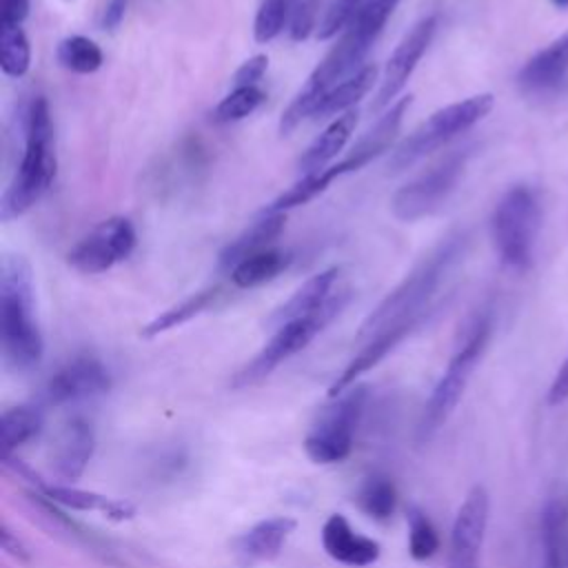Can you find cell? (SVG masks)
<instances>
[{"label": "cell", "instance_id": "1", "mask_svg": "<svg viewBox=\"0 0 568 568\" xmlns=\"http://www.w3.org/2000/svg\"><path fill=\"white\" fill-rule=\"evenodd\" d=\"M466 246L464 233L442 237L406 275L404 280L366 315L357 331V339H371L377 333L402 326L419 324L428 313L430 300L446 273L462 257Z\"/></svg>", "mask_w": 568, "mask_h": 568}, {"label": "cell", "instance_id": "2", "mask_svg": "<svg viewBox=\"0 0 568 568\" xmlns=\"http://www.w3.org/2000/svg\"><path fill=\"white\" fill-rule=\"evenodd\" d=\"M33 293L31 264L22 255H7L0 268V331L4 359L18 371L33 368L44 351Z\"/></svg>", "mask_w": 568, "mask_h": 568}, {"label": "cell", "instance_id": "3", "mask_svg": "<svg viewBox=\"0 0 568 568\" xmlns=\"http://www.w3.org/2000/svg\"><path fill=\"white\" fill-rule=\"evenodd\" d=\"M55 169L58 162L49 104L42 95H36L27 109L22 162L2 195L0 217L9 222L27 213L49 191L55 178Z\"/></svg>", "mask_w": 568, "mask_h": 568}, {"label": "cell", "instance_id": "4", "mask_svg": "<svg viewBox=\"0 0 568 568\" xmlns=\"http://www.w3.org/2000/svg\"><path fill=\"white\" fill-rule=\"evenodd\" d=\"M493 106H495L493 93H479V95H470L466 100L453 102L444 109H437L406 140L397 144V149L388 158V171L399 173L413 166L417 160L448 144L459 133L473 129L479 120H484L493 111Z\"/></svg>", "mask_w": 568, "mask_h": 568}, {"label": "cell", "instance_id": "5", "mask_svg": "<svg viewBox=\"0 0 568 568\" xmlns=\"http://www.w3.org/2000/svg\"><path fill=\"white\" fill-rule=\"evenodd\" d=\"M539 220L537 193L530 186H510L499 197L490 217V231L504 266L526 271L532 264Z\"/></svg>", "mask_w": 568, "mask_h": 568}, {"label": "cell", "instance_id": "6", "mask_svg": "<svg viewBox=\"0 0 568 568\" xmlns=\"http://www.w3.org/2000/svg\"><path fill=\"white\" fill-rule=\"evenodd\" d=\"M488 339H490V320L479 317L473 324V328L468 331L464 344L450 357L444 375L435 384V388L424 406V413L419 419V437L422 439H430L453 415L477 362L481 359V355L488 346Z\"/></svg>", "mask_w": 568, "mask_h": 568}, {"label": "cell", "instance_id": "7", "mask_svg": "<svg viewBox=\"0 0 568 568\" xmlns=\"http://www.w3.org/2000/svg\"><path fill=\"white\" fill-rule=\"evenodd\" d=\"M348 302V291H339L337 295H331L328 302L315 311L313 315L286 322L275 328L273 337L264 344V348L235 375L233 384L235 386H248L260 379H264L268 373H273L282 362L306 348L317 333L324 331L333 322L335 315L344 308Z\"/></svg>", "mask_w": 568, "mask_h": 568}, {"label": "cell", "instance_id": "8", "mask_svg": "<svg viewBox=\"0 0 568 568\" xmlns=\"http://www.w3.org/2000/svg\"><path fill=\"white\" fill-rule=\"evenodd\" d=\"M366 397V388L353 384L344 393L335 395V402L322 410L304 439V450L315 464H337L348 457Z\"/></svg>", "mask_w": 568, "mask_h": 568}, {"label": "cell", "instance_id": "9", "mask_svg": "<svg viewBox=\"0 0 568 568\" xmlns=\"http://www.w3.org/2000/svg\"><path fill=\"white\" fill-rule=\"evenodd\" d=\"M468 160V149H457L424 169L410 182L399 186L390 200V211L399 222H417L435 213L448 195L455 191L464 166Z\"/></svg>", "mask_w": 568, "mask_h": 568}, {"label": "cell", "instance_id": "10", "mask_svg": "<svg viewBox=\"0 0 568 568\" xmlns=\"http://www.w3.org/2000/svg\"><path fill=\"white\" fill-rule=\"evenodd\" d=\"M135 229L129 217H109L93 226L67 255L71 268L98 275L126 260L135 248Z\"/></svg>", "mask_w": 568, "mask_h": 568}, {"label": "cell", "instance_id": "11", "mask_svg": "<svg viewBox=\"0 0 568 568\" xmlns=\"http://www.w3.org/2000/svg\"><path fill=\"white\" fill-rule=\"evenodd\" d=\"M437 24H439V18L435 13L424 16L419 22H415L410 27V31L395 47V51L386 60V67H384V73H382V80H379V91H377L375 102H373L375 111H379L384 106H390L395 102L397 93L406 87V82L413 75V71L417 69L422 55L430 47V42L435 38V31H437Z\"/></svg>", "mask_w": 568, "mask_h": 568}, {"label": "cell", "instance_id": "12", "mask_svg": "<svg viewBox=\"0 0 568 568\" xmlns=\"http://www.w3.org/2000/svg\"><path fill=\"white\" fill-rule=\"evenodd\" d=\"M490 497L484 486H473L464 497L448 544V568H479V555L488 528Z\"/></svg>", "mask_w": 568, "mask_h": 568}, {"label": "cell", "instance_id": "13", "mask_svg": "<svg viewBox=\"0 0 568 568\" xmlns=\"http://www.w3.org/2000/svg\"><path fill=\"white\" fill-rule=\"evenodd\" d=\"M111 386L109 371L95 357H75L58 368L47 382L44 397L49 404H73L91 399Z\"/></svg>", "mask_w": 568, "mask_h": 568}, {"label": "cell", "instance_id": "14", "mask_svg": "<svg viewBox=\"0 0 568 568\" xmlns=\"http://www.w3.org/2000/svg\"><path fill=\"white\" fill-rule=\"evenodd\" d=\"M322 546L326 555L344 566L364 568L379 559L382 546L357 532L344 515H331L322 526Z\"/></svg>", "mask_w": 568, "mask_h": 568}, {"label": "cell", "instance_id": "15", "mask_svg": "<svg viewBox=\"0 0 568 568\" xmlns=\"http://www.w3.org/2000/svg\"><path fill=\"white\" fill-rule=\"evenodd\" d=\"M95 450V433L89 422L73 417L69 419L53 446V470L64 481H75L89 466Z\"/></svg>", "mask_w": 568, "mask_h": 568}, {"label": "cell", "instance_id": "16", "mask_svg": "<svg viewBox=\"0 0 568 568\" xmlns=\"http://www.w3.org/2000/svg\"><path fill=\"white\" fill-rule=\"evenodd\" d=\"M295 530V519L291 517H268L244 530L235 539V552L244 564L271 561L280 555L286 539Z\"/></svg>", "mask_w": 568, "mask_h": 568}, {"label": "cell", "instance_id": "17", "mask_svg": "<svg viewBox=\"0 0 568 568\" xmlns=\"http://www.w3.org/2000/svg\"><path fill=\"white\" fill-rule=\"evenodd\" d=\"M568 73V29L548 47L537 51L517 73V84L524 91H548Z\"/></svg>", "mask_w": 568, "mask_h": 568}, {"label": "cell", "instance_id": "18", "mask_svg": "<svg viewBox=\"0 0 568 568\" xmlns=\"http://www.w3.org/2000/svg\"><path fill=\"white\" fill-rule=\"evenodd\" d=\"M544 568H568V488H557L541 513Z\"/></svg>", "mask_w": 568, "mask_h": 568}, {"label": "cell", "instance_id": "19", "mask_svg": "<svg viewBox=\"0 0 568 568\" xmlns=\"http://www.w3.org/2000/svg\"><path fill=\"white\" fill-rule=\"evenodd\" d=\"M357 124V111H346L331 120V124L306 146V151L300 155L297 166L304 175L320 173L337 158V153L346 146Z\"/></svg>", "mask_w": 568, "mask_h": 568}, {"label": "cell", "instance_id": "20", "mask_svg": "<svg viewBox=\"0 0 568 568\" xmlns=\"http://www.w3.org/2000/svg\"><path fill=\"white\" fill-rule=\"evenodd\" d=\"M284 213H268V211H262L260 217H255L235 240H231L224 251L220 253V266L222 268H233L237 262L260 253V251H266L268 244H273L280 233L284 231Z\"/></svg>", "mask_w": 568, "mask_h": 568}, {"label": "cell", "instance_id": "21", "mask_svg": "<svg viewBox=\"0 0 568 568\" xmlns=\"http://www.w3.org/2000/svg\"><path fill=\"white\" fill-rule=\"evenodd\" d=\"M337 273L339 268L331 266L326 271H320L315 273L313 277H308L268 320L271 326H282L286 322H293V320H300V317H306V315H313L315 311H320L328 297H331V288L337 280Z\"/></svg>", "mask_w": 568, "mask_h": 568}, {"label": "cell", "instance_id": "22", "mask_svg": "<svg viewBox=\"0 0 568 568\" xmlns=\"http://www.w3.org/2000/svg\"><path fill=\"white\" fill-rule=\"evenodd\" d=\"M40 490L51 504H60L64 508L73 510H93L102 513L115 521H124L133 517L135 508L129 501H118L106 495L93 493V490H82L75 486H58V484H40Z\"/></svg>", "mask_w": 568, "mask_h": 568}, {"label": "cell", "instance_id": "23", "mask_svg": "<svg viewBox=\"0 0 568 568\" xmlns=\"http://www.w3.org/2000/svg\"><path fill=\"white\" fill-rule=\"evenodd\" d=\"M377 80V67L375 64H366L362 67L357 73H353L351 78H346L344 82H339L337 87H333L322 102L315 109V118H326V115H342L346 111H351L375 84Z\"/></svg>", "mask_w": 568, "mask_h": 568}, {"label": "cell", "instance_id": "24", "mask_svg": "<svg viewBox=\"0 0 568 568\" xmlns=\"http://www.w3.org/2000/svg\"><path fill=\"white\" fill-rule=\"evenodd\" d=\"M222 297V286H211V288H204L200 293H193L189 295L186 300H182L180 304L162 311L155 320H151L144 328H142V337H155L160 333H166L175 326H182L186 324L189 320L202 315L204 311H209L217 300Z\"/></svg>", "mask_w": 568, "mask_h": 568}, {"label": "cell", "instance_id": "25", "mask_svg": "<svg viewBox=\"0 0 568 568\" xmlns=\"http://www.w3.org/2000/svg\"><path fill=\"white\" fill-rule=\"evenodd\" d=\"M291 262V255L284 251H275V248H266L260 251L242 262H237L229 273H231V282L237 288H253L260 286L264 282H271L273 277H277L286 264Z\"/></svg>", "mask_w": 568, "mask_h": 568}, {"label": "cell", "instance_id": "26", "mask_svg": "<svg viewBox=\"0 0 568 568\" xmlns=\"http://www.w3.org/2000/svg\"><path fill=\"white\" fill-rule=\"evenodd\" d=\"M42 428V410L38 406H13L0 417V439L2 455L11 457L13 450L31 442Z\"/></svg>", "mask_w": 568, "mask_h": 568}, {"label": "cell", "instance_id": "27", "mask_svg": "<svg viewBox=\"0 0 568 568\" xmlns=\"http://www.w3.org/2000/svg\"><path fill=\"white\" fill-rule=\"evenodd\" d=\"M0 64L11 78H20L29 71L31 47L20 24L0 22Z\"/></svg>", "mask_w": 568, "mask_h": 568}, {"label": "cell", "instance_id": "28", "mask_svg": "<svg viewBox=\"0 0 568 568\" xmlns=\"http://www.w3.org/2000/svg\"><path fill=\"white\" fill-rule=\"evenodd\" d=\"M102 49L84 36H69L58 44V62L73 73H93L102 67Z\"/></svg>", "mask_w": 568, "mask_h": 568}, {"label": "cell", "instance_id": "29", "mask_svg": "<svg viewBox=\"0 0 568 568\" xmlns=\"http://www.w3.org/2000/svg\"><path fill=\"white\" fill-rule=\"evenodd\" d=\"M357 499L366 515L375 519H388L397 504V490L388 477L373 475L362 484Z\"/></svg>", "mask_w": 568, "mask_h": 568}, {"label": "cell", "instance_id": "30", "mask_svg": "<svg viewBox=\"0 0 568 568\" xmlns=\"http://www.w3.org/2000/svg\"><path fill=\"white\" fill-rule=\"evenodd\" d=\"M264 98H266L264 91L257 87H233V91L226 93L217 102V106L213 111V120L220 124L242 120V118L255 113L260 109V104L264 102Z\"/></svg>", "mask_w": 568, "mask_h": 568}, {"label": "cell", "instance_id": "31", "mask_svg": "<svg viewBox=\"0 0 568 568\" xmlns=\"http://www.w3.org/2000/svg\"><path fill=\"white\" fill-rule=\"evenodd\" d=\"M291 20V0H262L253 22V38L257 42L275 40Z\"/></svg>", "mask_w": 568, "mask_h": 568}, {"label": "cell", "instance_id": "32", "mask_svg": "<svg viewBox=\"0 0 568 568\" xmlns=\"http://www.w3.org/2000/svg\"><path fill=\"white\" fill-rule=\"evenodd\" d=\"M439 548V537L433 521L419 510H408V552L413 559H428Z\"/></svg>", "mask_w": 568, "mask_h": 568}, {"label": "cell", "instance_id": "33", "mask_svg": "<svg viewBox=\"0 0 568 568\" xmlns=\"http://www.w3.org/2000/svg\"><path fill=\"white\" fill-rule=\"evenodd\" d=\"M366 2L368 0H333L324 18L320 20L317 38L328 40L337 33H344L351 27V22L357 18V13L366 7Z\"/></svg>", "mask_w": 568, "mask_h": 568}, {"label": "cell", "instance_id": "34", "mask_svg": "<svg viewBox=\"0 0 568 568\" xmlns=\"http://www.w3.org/2000/svg\"><path fill=\"white\" fill-rule=\"evenodd\" d=\"M320 0H291V20H288V36L295 42H302L311 36L317 24Z\"/></svg>", "mask_w": 568, "mask_h": 568}, {"label": "cell", "instance_id": "35", "mask_svg": "<svg viewBox=\"0 0 568 568\" xmlns=\"http://www.w3.org/2000/svg\"><path fill=\"white\" fill-rule=\"evenodd\" d=\"M268 69V58L266 55H253L246 62L240 64V69L233 73V87H257L262 75Z\"/></svg>", "mask_w": 568, "mask_h": 568}, {"label": "cell", "instance_id": "36", "mask_svg": "<svg viewBox=\"0 0 568 568\" xmlns=\"http://www.w3.org/2000/svg\"><path fill=\"white\" fill-rule=\"evenodd\" d=\"M0 541H2V550L7 555H11L13 559H18V561H29L31 559L29 548L24 546V541L18 535H13V530L9 528L7 521H2V526H0Z\"/></svg>", "mask_w": 568, "mask_h": 568}, {"label": "cell", "instance_id": "37", "mask_svg": "<svg viewBox=\"0 0 568 568\" xmlns=\"http://www.w3.org/2000/svg\"><path fill=\"white\" fill-rule=\"evenodd\" d=\"M568 399V357L561 364V368L557 371L550 388H548V404L550 406H559Z\"/></svg>", "mask_w": 568, "mask_h": 568}, {"label": "cell", "instance_id": "38", "mask_svg": "<svg viewBox=\"0 0 568 568\" xmlns=\"http://www.w3.org/2000/svg\"><path fill=\"white\" fill-rule=\"evenodd\" d=\"M29 7H31V0H2L0 22L22 24V20L29 16Z\"/></svg>", "mask_w": 568, "mask_h": 568}, {"label": "cell", "instance_id": "39", "mask_svg": "<svg viewBox=\"0 0 568 568\" xmlns=\"http://www.w3.org/2000/svg\"><path fill=\"white\" fill-rule=\"evenodd\" d=\"M126 2L129 0H109L106 2V9H104V16H102V24L106 29H115L122 18H124V11H126Z\"/></svg>", "mask_w": 568, "mask_h": 568}, {"label": "cell", "instance_id": "40", "mask_svg": "<svg viewBox=\"0 0 568 568\" xmlns=\"http://www.w3.org/2000/svg\"><path fill=\"white\" fill-rule=\"evenodd\" d=\"M552 4H557V7H568V0H552Z\"/></svg>", "mask_w": 568, "mask_h": 568}]
</instances>
